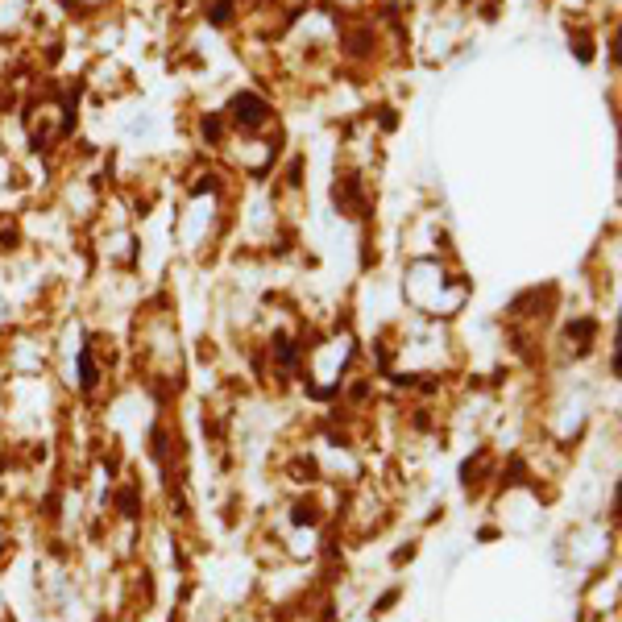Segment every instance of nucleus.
Returning <instances> with one entry per match:
<instances>
[{"mask_svg": "<svg viewBox=\"0 0 622 622\" xmlns=\"http://www.w3.org/2000/svg\"><path fill=\"white\" fill-rule=\"evenodd\" d=\"M353 353H357V345H353L349 332H332L328 341L303 349V370H307L311 386H316V394H328L336 382H341V374L349 370Z\"/></svg>", "mask_w": 622, "mask_h": 622, "instance_id": "nucleus-3", "label": "nucleus"}, {"mask_svg": "<svg viewBox=\"0 0 622 622\" xmlns=\"http://www.w3.org/2000/svg\"><path fill=\"white\" fill-rule=\"evenodd\" d=\"M229 121H233L237 129H245V133H258V129H266V125L274 121V108H270V100L258 96V92H237V96L229 100Z\"/></svg>", "mask_w": 622, "mask_h": 622, "instance_id": "nucleus-4", "label": "nucleus"}, {"mask_svg": "<svg viewBox=\"0 0 622 622\" xmlns=\"http://www.w3.org/2000/svg\"><path fill=\"white\" fill-rule=\"evenodd\" d=\"M403 295L407 303L428 320H448L457 316L469 299V287L461 274H452L440 258H415L407 266V278H403Z\"/></svg>", "mask_w": 622, "mask_h": 622, "instance_id": "nucleus-1", "label": "nucleus"}, {"mask_svg": "<svg viewBox=\"0 0 622 622\" xmlns=\"http://www.w3.org/2000/svg\"><path fill=\"white\" fill-rule=\"evenodd\" d=\"M9 179H13V162H9V158H0V187H5Z\"/></svg>", "mask_w": 622, "mask_h": 622, "instance_id": "nucleus-7", "label": "nucleus"}, {"mask_svg": "<svg viewBox=\"0 0 622 622\" xmlns=\"http://www.w3.org/2000/svg\"><path fill=\"white\" fill-rule=\"evenodd\" d=\"M34 0H0V38H13L25 21H30Z\"/></svg>", "mask_w": 622, "mask_h": 622, "instance_id": "nucleus-5", "label": "nucleus"}, {"mask_svg": "<svg viewBox=\"0 0 622 622\" xmlns=\"http://www.w3.org/2000/svg\"><path fill=\"white\" fill-rule=\"evenodd\" d=\"M220 195H216V187H195V195L183 204V212H179V245L187 249V253H195V249H204V245H212L216 241V229H220Z\"/></svg>", "mask_w": 622, "mask_h": 622, "instance_id": "nucleus-2", "label": "nucleus"}, {"mask_svg": "<svg viewBox=\"0 0 622 622\" xmlns=\"http://www.w3.org/2000/svg\"><path fill=\"white\" fill-rule=\"evenodd\" d=\"M67 5H71V9H100L104 0H67Z\"/></svg>", "mask_w": 622, "mask_h": 622, "instance_id": "nucleus-8", "label": "nucleus"}, {"mask_svg": "<svg viewBox=\"0 0 622 622\" xmlns=\"http://www.w3.org/2000/svg\"><path fill=\"white\" fill-rule=\"evenodd\" d=\"M125 133H129V137H150V133H154V117H150V112H141V117H133V121L125 125Z\"/></svg>", "mask_w": 622, "mask_h": 622, "instance_id": "nucleus-6", "label": "nucleus"}]
</instances>
